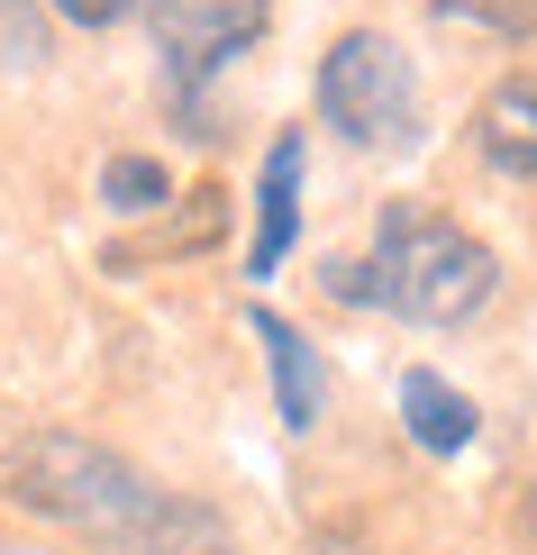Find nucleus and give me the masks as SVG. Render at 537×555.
<instances>
[{"mask_svg": "<svg viewBox=\"0 0 537 555\" xmlns=\"http://www.w3.org/2000/svg\"><path fill=\"white\" fill-rule=\"evenodd\" d=\"M0 501L46 528H82L101 546H128V555H238V538L219 528L209 501L165 492L155 474H137L119 447H101L82 428L10 437L0 447Z\"/></svg>", "mask_w": 537, "mask_h": 555, "instance_id": "f257e3e1", "label": "nucleus"}, {"mask_svg": "<svg viewBox=\"0 0 537 555\" xmlns=\"http://www.w3.org/2000/svg\"><path fill=\"white\" fill-rule=\"evenodd\" d=\"M501 264L474 228H456L447 210H419V201H392L383 228H373V256H337L329 292L337 300H373V310H401L419 328H456L493 300Z\"/></svg>", "mask_w": 537, "mask_h": 555, "instance_id": "f03ea898", "label": "nucleus"}, {"mask_svg": "<svg viewBox=\"0 0 537 555\" xmlns=\"http://www.w3.org/2000/svg\"><path fill=\"white\" fill-rule=\"evenodd\" d=\"M319 119H329L346 146L401 155L419 137V74H410V55L383 28H346L329 55H319Z\"/></svg>", "mask_w": 537, "mask_h": 555, "instance_id": "7ed1b4c3", "label": "nucleus"}, {"mask_svg": "<svg viewBox=\"0 0 537 555\" xmlns=\"http://www.w3.org/2000/svg\"><path fill=\"white\" fill-rule=\"evenodd\" d=\"M265 28H273V0H155V55H165V82H174L192 137H201V91Z\"/></svg>", "mask_w": 537, "mask_h": 555, "instance_id": "20e7f679", "label": "nucleus"}, {"mask_svg": "<svg viewBox=\"0 0 537 555\" xmlns=\"http://www.w3.org/2000/svg\"><path fill=\"white\" fill-rule=\"evenodd\" d=\"M301 182H310V146H301V128H283L265 146V182H255V237H246L255 283H265V273L292 256V237H301Z\"/></svg>", "mask_w": 537, "mask_h": 555, "instance_id": "39448f33", "label": "nucleus"}, {"mask_svg": "<svg viewBox=\"0 0 537 555\" xmlns=\"http://www.w3.org/2000/svg\"><path fill=\"white\" fill-rule=\"evenodd\" d=\"M246 328L265 337V364H273V420L292 437H310L319 428V356H310V337H301L283 310H265V300L246 310Z\"/></svg>", "mask_w": 537, "mask_h": 555, "instance_id": "423d86ee", "label": "nucleus"}, {"mask_svg": "<svg viewBox=\"0 0 537 555\" xmlns=\"http://www.w3.org/2000/svg\"><path fill=\"white\" fill-rule=\"evenodd\" d=\"M474 137H483V165L493 173H528L537 182V74H510V82L483 91Z\"/></svg>", "mask_w": 537, "mask_h": 555, "instance_id": "0eeeda50", "label": "nucleus"}, {"mask_svg": "<svg viewBox=\"0 0 537 555\" xmlns=\"http://www.w3.org/2000/svg\"><path fill=\"white\" fill-rule=\"evenodd\" d=\"M401 420H410V447H429V455H464L474 447V401L447 383V374H401Z\"/></svg>", "mask_w": 537, "mask_h": 555, "instance_id": "6e6552de", "label": "nucleus"}, {"mask_svg": "<svg viewBox=\"0 0 537 555\" xmlns=\"http://www.w3.org/2000/svg\"><path fill=\"white\" fill-rule=\"evenodd\" d=\"M219 228H228V192H192V210L165 219V228H146V237H119L110 246V273H137V264H165V256H201V246H219Z\"/></svg>", "mask_w": 537, "mask_h": 555, "instance_id": "1a4fd4ad", "label": "nucleus"}, {"mask_svg": "<svg viewBox=\"0 0 537 555\" xmlns=\"http://www.w3.org/2000/svg\"><path fill=\"white\" fill-rule=\"evenodd\" d=\"M101 201L128 210V219H155L174 201V173L155 165V155H110V165H101Z\"/></svg>", "mask_w": 537, "mask_h": 555, "instance_id": "9d476101", "label": "nucleus"}, {"mask_svg": "<svg viewBox=\"0 0 537 555\" xmlns=\"http://www.w3.org/2000/svg\"><path fill=\"white\" fill-rule=\"evenodd\" d=\"M437 18H456V28H483V37H537V0H429Z\"/></svg>", "mask_w": 537, "mask_h": 555, "instance_id": "9b49d317", "label": "nucleus"}, {"mask_svg": "<svg viewBox=\"0 0 537 555\" xmlns=\"http://www.w3.org/2000/svg\"><path fill=\"white\" fill-rule=\"evenodd\" d=\"M0 64H18V74H28V64H46V28H37L28 0H0Z\"/></svg>", "mask_w": 537, "mask_h": 555, "instance_id": "f8f14e48", "label": "nucleus"}, {"mask_svg": "<svg viewBox=\"0 0 537 555\" xmlns=\"http://www.w3.org/2000/svg\"><path fill=\"white\" fill-rule=\"evenodd\" d=\"M46 10H55V18H74V28H119L137 0H46Z\"/></svg>", "mask_w": 537, "mask_h": 555, "instance_id": "ddd939ff", "label": "nucleus"}, {"mask_svg": "<svg viewBox=\"0 0 537 555\" xmlns=\"http://www.w3.org/2000/svg\"><path fill=\"white\" fill-rule=\"evenodd\" d=\"M528 528H537V492H528Z\"/></svg>", "mask_w": 537, "mask_h": 555, "instance_id": "4468645a", "label": "nucleus"}]
</instances>
